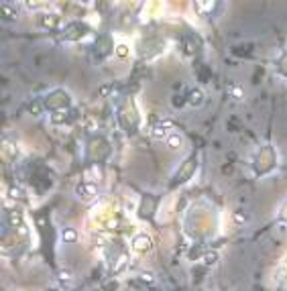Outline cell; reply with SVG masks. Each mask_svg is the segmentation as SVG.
I'll list each match as a JSON object with an SVG mask.
<instances>
[{
	"label": "cell",
	"instance_id": "6da1fadb",
	"mask_svg": "<svg viewBox=\"0 0 287 291\" xmlns=\"http://www.w3.org/2000/svg\"><path fill=\"white\" fill-rule=\"evenodd\" d=\"M167 142H169V147H171V149H177V147L181 145V139L177 136V134H171L169 139H167Z\"/></svg>",
	"mask_w": 287,
	"mask_h": 291
},
{
	"label": "cell",
	"instance_id": "7a4b0ae2",
	"mask_svg": "<svg viewBox=\"0 0 287 291\" xmlns=\"http://www.w3.org/2000/svg\"><path fill=\"white\" fill-rule=\"evenodd\" d=\"M65 238L69 240V238H75V232L73 230H65Z\"/></svg>",
	"mask_w": 287,
	"mask_h": 291
}]
</instances>
